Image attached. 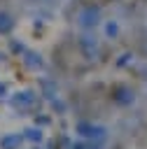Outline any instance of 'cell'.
<instances>
[{"mask_svg": "<svg viewBox=\"0 0 147 149\" xmlns=\"http://www.w3.org/2000/svg\"><path fill=\"white\" fill-rule=\"evenodd\" d=\"M77 133H79L82 137H86V140H100V137L105 135V128H103V126H93V123L82 121V123H77Z\"/></svg>", "mask_w": 147, "mask_h": 149, "instance_id": "cell-2", "label": "cell"}, {"mask_svg": "<svg viewBox=\"0 0 147 149\" xmlns=\"http://www.w3.org/2000/svg\"><path fill=\"white\" fill-rule=\"evenodd\" d=\"M21 144V135H5L0 140V149H14Z\"/></svg>", "mask_w": 147, "mask_h": 149, "instance_id": "cell-6", "label": "cell"}, {"mask_svg": "<svg viewBox=\"0 0 147 149\" xmlns=\"http://www.w3.org/2000/svg\"><path fill=\"white\" fill-rule=\"evenodd\" d=\"M12 102H14V107H19V109H26V107H33V102H35V95H33V91H19V93H14Z\"/></svg>", "mask_w": 147, "mask_h": 149, "instance_id": "cell-3", "label": "cell"}, {"mask_svg": "<svg viewBox=\"0 0 147 149\" xmlns=\"http://www.w3.org/2000/svg\"><path fill=\"white\" fill-rule=\"evenodd\" d=\"M75 19H77V26L89 33V30H93V28H98L103 23V9L98 5H93V2H89V5H82L77 9Z\"/></svg>", "mask_w": 147, "mask_h": 149, "instance_id": "cell-1", "label": "cell"}, {"mask_svg": "<svg viewBox=\"0 0 147 149\" xmlns=\"http://www.w3.org/2000/svg\"><path fill=\"white\" fill-rule=\"evenodd\" d=\"M12 28H14L12 16H9V14H5V12H0V35H7Z\"/></svg>", "mask_w": 147, "mask_h": 149, "instance_id": "cell-7", "label": "cell"}, {"mask_svg": "<svg viewBox=\"0 0 147 149\" xmlns=\"http://www.w3.org/2000/svg\"><path fill=\"white\" fill-rule=\"evenodd\" d=\"M79 47H82V51H84L89 58H93V56L98 54V42H96V37H91V35H84V37L79 40Z\"/></svg>", "mask_w": 147, "mask_h": 149, "instance_id": "cell-4", "label": "cell"}, {"mask_svg": "<svg viewBox=\"0 0 147 149\" xmlns=\"http://www.w3.org/2000/svg\"><path fill=\"white\" fill-rule=\"evenodd\" d=\"M105 35L107 37H117L119 35V21H114V19L105 21Z\"/></svg>", "mask_w": 147, "mask_h": 149, "instance_id": "cell-8", "label": "cell"}, {"mask_svg": "<svg viewBox=\"0 0 147 149\" xmlns=\"http://www.w3.org/2000/svg\"><path fill=\"white\" fill-rule=\"evenodd\" d=\"M133 100H135V95H133L131 88H117L114 91V102L117 105H131Z\"/></svg>", "mask_w": 147, "mask_h": 149, "instance_id": "cell-5", "label": "cell"}]
</instances>
